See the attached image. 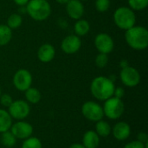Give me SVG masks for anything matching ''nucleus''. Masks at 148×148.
<instances>
[{
	"label": "nucleus",
	"mask_w": 148,
	"mask_h": 148,
	"mask_svg": "<svg viewBox=\"0 0 148 148\" xmlns=\"http://www.w3.org/2000/svg\"><path fill=\"white\" fill-rule=\"evenodd\" d=\"M115 86L114 82L105 76L95 77L90 84L92 95L99 101H106L114 95Z\"/></svg>",
	"instance_id": "nucleus-1"
},
{
	"label": "nucleus",
	"mask_w": 148,
	"mask_h": 148,
	"mask_svg": "<svg viewBox=\"0 0 148 148\" xmlns=\"http://www.w3.org/2000/svg\"><path fill=\"white\" fill-rule=\"evenodd\" d=\"M125 40L134 50H144L148 46V30L143 26H134L126 30Z\"/></svg>",
	"instance_id": "nucleus-2"
},
{
	"label": "nucleus",
	"mask_w": 148,
	"mask_h": 148,
	"mask_svg": "<svg viewBox=\"0 0 148 148\" xmlns=\"http://www.w3.org/2000/svg\"><path fill=\"white\" fill-rule=\"evenodd\" d=\"M26 12L36 21H44L51 14V7L47 0H29L26 4Z\"/></svg>",
	"instance_id": "nucleus-3"
},
{
	"label": "nucleus",
	"mask_w": 148,
	"mask_h": 148,
	"mask_svg": "<svg viewBox=\"0 0 148 148\" xmlns=\"http://www.w3.org/2000/svg\"><path fill=\"white\" fill-rule=\"evenodd\" d=\"M114 21L117 27L127 30L135 25L136 16L134 10L128 7H119L114 14Z\"/></svg>",
	"instance_id": "nucleus-4"
},
{
	"label": "nucleus",
	"mask_w": 148,
	"mask_h": 148,
	"mask_svg": "<svg viewBox=\"0 0 148 148\" xmlns=\"http://www.w3.org/2000/svg\"><path fill=\"white\" fill-rule=\"evenodd\" d=\"M102 108L104 116L110 120H118L125 111V105L121 99L112 96L105 101Z\"/></svg>",
	"instance_id": "nucleus-5"
},
{
	"label": "nucleus",
	"mask_w": 148,
	"mask_h": 148,
	"mask_svg": "<svg viewBox=\"0 0 148 148\" xmlns=\"http://www.w3.org/2000/svg\"><path fill=\"white\" fill-rule=\"evenodd\" d=\"M82 114L87 120L93 122H97L104 117L102 107L99 103L92 101L83 103L82 107Z\"/></svg>",
	"instance_id": "nucleus-6"
},
{
	"label": "nucleus",
	"mask_w": 148,
	"mask_h": 148,
	"mask_svg": "<svg viewBox=\"0 0 148 148\" xmlns=\"http://www.w3.org/2000/svg\"><path fill=\"white\" fill-rule=\"evenodd\" d=\"M8 113L12 119L23 121L29 116L30 113V107L25 101H13L10 106L8 108Z\"/></svg>",
	"instance_id": "nucleus-7"
},
{
	"label": "nucleus",
	"mask_w": 148,
	"mask_h": 148,
	"mask_svg": "<svg viewBox=\"0 0 148 148\" xmlns=\"http://www.w3.org/2000/svg\"><path fill=\"white\" fill-rule=\"evenodd\" d=\"M31 84L32 75L29 70L21 69L15 73L13 76V85L17 90L24 92L31 87Z\"/></svg>",
	"instance_id": "nucleus-8"
},
{
	"label": "nucleus",
	"mask_w": 148,
	"mask_h": 148,
	"mask_svg": "<svg viewBox=\"0 0 148 148\" xmlns=\"http://www.w3.org/2000/svg\"><path fill=\"white\" fill-rule=\"evenodd\" d=\"M120 77L121 82L128 88L136 87L140 82V75L139 71L131 66L123 68L120 73Z\"/></svg>",
	"instance_id": "nucleus-9"
},
{
	"label": "nucleus",
	"mask_w": 148,
	"mask_h": 148,
	"mask_svg": "<svg viewBox=\"0 0 148 148\" xmlns=\"http://www.w3.org/2000/svg\"><path fill=\"white\" fill-rule=\"evenodd\" d=\"M95 45L99 53L109 54L113 51L114 42L113 38L107 33H100L95 36Z\"/></svg>",
	"instance_id": "nucleus-10"
},
{
	"label": "nucleus",
	"mask_w": 148,
	"mask_h": 148,
	"mask_svg": "<svg viewBox=\"0 0 148 148\" xmlns=\"http://www.w3.org/2000/svg\"><path fill=\"white\" fill-rule=\"evenodd\" d=\"M10 131L13 134V135L19 140H26L29 138L33 134V127L23 121H19L15 124L11 125Z\"/></svg>",
	"instance_id": "nucleus-11"
},
{
	"label": "nucleus",
	"mask_w": 148,
	"mask_h": 148,
	"mask_svg": "<svg viewBox=\"0 0 148 148\" xmlns=\"http://www.w3.org/2000/svg\"><path fill=\"white\" fill-rule=\"evenodd\" d=\"M81 46H82L81 38L76 35H69L66 36L61 43L62 50L69 55L76 53L81 49Z\"/></svg>",
	"instance_id": "nucleus-12"
},
{
	"label": "nucleus",
	"mask_w": 148,
	"mask_h": 148,
	"mask_svg": "<svg viewBox=\"0 0 148 148\" xmlns=\"http://www.w3.org/2000/svg\"><path fill=\"white\" fill-rule=\"evenodd\" d=\"M66 10L70 18L79 20L84 14V6L80 0H69L66 3Z\"/></svg>",
	"instance_id": "nucleus-13"
},
{
	"label": "nucleus",
	"mask_w": 148,
	"mask_h": 148,
	"mask_svg": "<svg viewBox=\"0 0 148 148\" xmlns=\"http://www.w3.org/2000/svg\"><path fill=\"white\" fill-rule=\"evenodd\" d=\"M111 133L113 134L114 137L120 141L126 140L129 138L131 134V127L129 124L125 121H119L117 122L114 127L112 128Z\"/></svg>",
	"instance_id": "nucleus-14"
},
{
	"label": "nucleus",
	"mask_w": 148,
	"mask_h": 148,
	"mask_svg": "<svg viewBox=\"0 0 148 148\" xmlns=\"http://www.w3.org/2000/svg\"><path fill=\"white\" fill-rule=\"evenodd\" d=\"M56 56V49L53 45L49 43L42 44L37 51V57L40 62L47 63L51 62Z\"/></svg>",
	"instance_id": "nucleus-15"
},
{
	"label": "nucleus",
	"mask_w": 148,
	"mask_h": 148,
	"mask_svg": "<svg viewBox=\"0 0 148 148\" xmlns=\"http://www.w3.org/2000/svg\"><path fill=\"white\" fill-rule=\"evenodd\" d=\"M82 145L85 148H97L100 145V137L95 131L88 130L82 137Z\"/></svg>",
	"instance_id": "nucleus-16"
},
{
	"label": "nucleus",
	"mask_w": 148,
	"mask_h": 148,
	"mask_svg": "<svg viewBox=\"0 0 148 148\" xmlns=\"http://www.w3.org/2000/svg\"><path fill=\"white\" fill-rule=\"evenodd\" d=\"M12 125V118L8 111L0 108V134L10 129Z\"/></svg>",
	"instance_id": "nucleus-17"
},
{
	"label": "nucleus",
	"mask_w": 148,
	"mask_h": 148,
	"mask_svg": "<svg viewBox=\"0 0 148 148\" xmlns=\"http://www.w3.org/2000/svg\"><path fill=\"white\" fill-rule=\"evenodd\" d=\"M75 33L76 36H86L90 29V24L87 20L84 19H79L76 21L74 26Z\"/></svg>",
	"instance_id": "nucleus-18"
},
{
	"label": "nucleus",
	"mask_w": 148,
	"mask_h": 148,
	"mask_svg": "<svg viewBox=\"0 0 148 148\" xmlns=\"http://www.w3.org/2000/svg\"><path fill=\"white\" fill-rule=\"evenodd\" d=\"M112 131V127L107 121L101 120L95 124V133L99 135V137H108L110 135Z\"/></svg>",
	"instance_id": "nucleus-19"
},
{
	"label": "nucleus",
	"mask_w": 148,
	"mask_h": 148,
	"mask_svg": "<svg viewBox=\"0 0 148 148\" xmlns=\"http://www.w3.org/2000/svg\"><path fill=\"white\" fill-rule=\"evenodd\" d=\"M24 92H25V98L28 103L36 104L41 101L42 95H41L40 91L37 88L30 87Z\"/></svg>",
	"instance_id": "nucleus-20"
},
{
	"label": "nucleus",
	"mask_w": 148,
	"mask_h": 148,
	"mask_svg": "<svg viewBox=\"0 0 148 148\" xmlns=\"http://www.w3.org/2000/svg\"><path fill=\"white\" fill-rule=\"evenodd\" d=\"M12 37V29L6 24H0V46L8 44Z\"/></svg>",
	"instance_id": "nucleus-21"
},
{
	"label": "nucleus",
	"mask_w": 148,
	"mask_h": 148,
	"mask_svg": "<svg viewBox=\"0 0 148 148\" xmlns=\"http://www.w3.org/2000/svg\"><path fill=\"white\" fill-rule=\"evenodd\" d=\"M1 142L5 147L11 148L16 145V138L13 135V134L10 130H8L4 133H2Z\"/></svg>",
	"instance_id": "nucleus-22"
},
{
	"label": "nucleus",
	"mask_w": 148,
	"mask_h": 148,
	"mask_svg": "<svg viewBox=\"0 0 148 148\" xmlns=\"http://www.w3.org/2000/svg\"><path fill=\"white\" fill-rule=\"evenodd\" d=\"M22 23H23V18H22L21 15L13 13L8 17L6 25L10 29H16L22 25Z\"/></svg>",
	"instance_id": "nucleus-23"
},
{
	"label": "nucleus",
	"mask_w": 148,
	"mask_h": 148,
	"mask_svg": "<svg viewBox=\"0 0 148 148\" xmlns=\"http://www.w3.org/2000/svg\"><path fill=\"white\" fill-rule=\"evenodd\" d=\"M22 148H42V145L38 138L30 136L29 138L24 140Z\"/></svg>",
	"instance_id": "nucleus-24"
},
{
	"label": "nucleus",
	"mask_w": 148,
	"mask_h": 148,
	"mask_svg": "<svg viewBox=\"0 0 148 148\" xmlns=\"http://www.w3.org/2000/svg\"><path fill=\"white\" fill-rule=\"evenodd\" d=\"M130 9L133 10H143L148 5V0H128Z\"/></svg>",
	"instance_id": "nucleus-25"
},
{
	"label": "nucleus",
	"mask_w": 148,
	"mask_h": 148,
	"mask_svg": "<svg viewBox=\"0 0 148 148\" xmlns=\"http://www.w3.org/2000/svg\"><path fill=\"white\" fill-rule=\"evenodd\" d=\"M108 63V56L107 54L99 53L95 57V64L98 68H105Z\"/></svg>",
	"instance_id": "nucleus-26"
},
{
	"label": "nucleus",
	"mask_w": 148,
	"mask_h": 148,
	"mask_svg": "<svg viewBox=\"0 0 148 148\" xmlns=\"http://www.w3.org/2000/svg\"><path fill=\"white\" fill-rule=\"evenodd\" d=\"M110 7V0H96L95 8L99 12H105Z\"/></svg>",
	"instance_id": "nucleus-27"
},
{
	"label": "nucleus",
	"mask_w": 148,
	"mask_h": 148,
	"mask_svg": "<svg viewBox=\"0 0 148 148\" xmlns=\"http://www.w3.org/2000/svg\"><path fill=\"white\" fill-rule=\"evenodd\" d=\"M13 100H12V97L8 95V94H1L0 95V104L3 106V107H5V108H9L10 106V104L12 103Z\"/></svg>",
	"instance_id": "nucleus-28"
},
{
	"label": "nucleus",
	"mask_w": 148,
	"mask_h": 148,
	"mask_svg": "<svg viewBox=\"0 0 148 148\" xmlns=\"http://www.w3.org/2000/svg\"><path fill=\"white\" fill-rule=\"evenodd\" d=\"M147 145L148 142L144 144L139 140H133V141L126 144L123 148H148Z\"/></svg>",
	"instance_id": "nucleus-29"
},
{
	"label": "nucleus",
	"mask_w": 148,
	"mask_h": 148,
	"mask_svg": "<svg viewBox=\"0 0 148 148\" xmlns=\"http://www.w3.org/2000/svg\"><path fill=\"white\" fill-rule=\"evenodd\" d=\"M125 95V90L123 88L121 87H118V88H114V97L115 98H118V99H122V97L124 96Z\"/></svg>",
	"instance_id": "nucleus-30"
},
{
	"label": "nucleus",
	"mask_w": 148,
	"mask_h": 148,
	"mask_svg": "<svg viewBox=\"0 0 148 148\" xmlns=\"http://www.w3.org/2000/svg\"><path fill=\"white\" fill-rule=\"evenodd\" d=\"M139 140V141H140V142H142L144 144L147 143V142H148L147 134L146 133H140L138 134V140Z\"/></svg>",
	"instance_id": "nucleus-31"
},
{
	"label": "nucleus",
	"mask_w": 148,
	"mask_h": 148,
	"mask_svg": "<svg viewBox=\"0 0 148 148\" xmlns=\"http://www.w3.org/2000/svg\"><path fill=\"white\" fill-rule=\"evenodd\" d=\"M13 1L16 4H17L19 6H24L28 3V2L29 0H13Z\"/></svg>",
	"instance_id": "nucleus-32"
},
{
	"label": "nucleus",
	"mask_w": 148,
	"mask_h": 148,
	"mask_svg": "<svg viewBox=\"0 0 148 148\" xmlns=\"http://www.w3.org/2000/svg\"><path fill=\"white\" fill-rule=\"evenodd\" d=\"M69 148H85V147L82 144H79V143H75L72 144Z\"/></svg>",
	"instance_id": "nucleus-33"
},
{
	"label": "nucleus",
	"mask_w": 148,
	"mask_h": 148,
	"mask_svg": "<svg viewBox=\"0 0 148 148\" xmlns=\"http://www.w3.org/2000/svg\"><path fill=\"white\" fill-rule=\"evenodd\" d=\"M127 66H128L127 61H122V62H121V69H123V68H125V67H127Z\"/></svg>",
	"instance_id": "nucleus-34"
},
{
	"label": "nucleus",
	"mask_w": 148,
	"mask_h": 148,
	"mask_svg": "<svg viewBox=\"0 0 148 148\" xmlns=\"http://www.w3.org/2000/svg\"><path fill=\"white\" fill-rule=\"evenodd\" d=\"M69 1V0H56V2L59 3H61V4H66Z\"/></svg>",
	"instance_id": "nucleus-35"
},
{
	"label": "nucleus",
	"mask_w": 148,
	"mask_h": 148,
	"mask_svg": "<svg viewBox=\"0 0 148 148\" xmlns=\"http://www.w3.org/2000/svg\"><path fill=\"white\" fill-rule=\"evenodd\" d=\"M80 1H88V0H80Z\"/></svg>",
	"instance_id": "nucleus-36"
},
{
	"label": "nucleus",
	"mask_w": 148,
	"mask_h": 148,
	"mask_svg": "<svg viewBox=\"0 0 148 148\" xmlns=\"http://www.w3.org/2000/svg\"><path fill=\"white\" fill-rule=\"evenodd\" d=\"M1 94H2V93H1V88H0V95H1Z\"/></svg>",
	"instance_id": "nucleus-37"
}]
</instances>
